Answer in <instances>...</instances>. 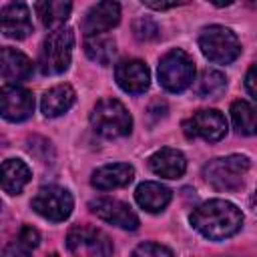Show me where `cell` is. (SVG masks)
Segmentation results:
<instances>
[{
  "label": "cell",
  "instance_id": "cell-1",
  "mask_svg": "<svg viewBox=\"0 0 257 257\" xmlns=\"http://www.w3.org/2000/svg\"><path fill=\"white\" fill-rule=\"evenodd\" d=\"M193 229L211 241L233 237L243 225V213L237 205L225 199H211L201 203L189 217Z\"/></svg>",
  "mask_w": 257,
  "mask_h": 257
},
{
  "label": "cell",
  "instance_id": "cell-2",
  "mask_svg": "<svg viewBox=\"0 0 257 257\" xmlns=\"http://www.w3.org/2000/svg\"><path fill=\"white\" fill-rule=\"evenodd\" d=\"M72 46H74L72 28L60 26L56 30H50L40 46V56H38L40 72L46 76H54L68 70L72 60Z\"/></svg>",
  "mask_w": 257,
  "mask_h": 257
},
{
  "label": "cell",
  "instance_id": "cell-3",
  "mask_svg": "<svg viewBox=\"0 0 257 257\" xmlns=\"http://www.w3.org/2000/svg\"><path fill=\"white\" fill-rule=\"evenodd\" d=\"M199 48L203 56L213 64H231L241 54V42L237 34L221 24H211L201 30Z\"/></svg>",
  "mask_w": 257,
  "mask_h": 257
},
{
  "label": "cell",
  "instance_id": "cell-4",
  "mask_svg": "<svg viewBox=\"0 0 257 257\" xmlns=\"http://www.w3.org/2000/svg\"><path fill=\"white\" fill-rule=\"evenodd\" d=\"M90 124L94 133L106 139L126 137L133 128V116L124 104L116 98H102L94 104L90 112Z\"/></svg>",
  "mask_w": 257,
  "mask_h": 257
},
{
  "label": "cell",
  "instance_id": "cell-5",
  "mask_svg": "<svg viewBox=\"0 0 257 257\" xmlns=\"http://www.w3.org/2000/svg\"><path fill=\"white\" fill-rule=\"evenodd\" d=\"M249 165V157L245 155L217 157L203 167V177L215 191H235L241 187Z\"/></svg>",
  "mask_w": 257,
  "mask_h": 257
},
{
  "label": "cell",
  "instance_id": "cell-6",
  "mask_svg": "<svg viewBox=\"0 0 257 257\" xmlns=\"http://www.w3.org/2000/svg\"><path fill=\"white\" fill-rule=\"evenodd\" d=\"M159 82L169 92H183L187 90L195 80V62L193 58L181 50L173 48L159 60Z\"/></svg>",
  "mask_w": 257,
  "mask_h": 257
},
{
  "label": "cell",
  "instance_id": "cell-7",
  "mask_svg": "<svg viewBox=\"0 0 257 257\" xmlns=\"http://www.w3.org/2000/svg\"><path fill=\"white\" fill-rule=\"evenodd\" d=\"M66 247L74 257H112L108 235L90 225H74L66 235Z\"/></svg>",
  "mask_w": 257,
  "mask_h": 257
},
{
  "label": "cell",
  "instance_id": "cell-8",
  "mask_svg": "<svg viewBox=\"0 0 257 257\" xmlns=\"http://www.w3.org/2000/svg\"><path fill=\"white\" fill-rule=\"evenodd\" d=\"M30 207L42 219L52 221V223H60V221L70 217L72 207H74V199H72L68 189L58 187V185H48V187H40L36 191V195L30 201Z\"/></svg>",
  "mask_w": 257,
  "mask_h": 257
},
{
  "label": "cell",
  "instance_id": "cell-9",
  "mask_svg": "<svg viewBox=\"0 0 257 257\" xmlns=\"http://www.w3.org/2000/svg\"><path fill=\"white\" fill-rule=\"evenodd\" d=\"M183 128L189 139L199 137L207 143H217L227 135V118L217 108H201L183 122Z\"/></svg>",
  "mask_w": 257,
  "mask_h": 257
},
{
  "label": "cell",
  "instance_id": "cell-10",
  "mask_svg": "<svg viewBox=\"0 0 257 257\" xmlns=\"http://www.w3.org/2000/svg\"><path fill=\"white\" fill-rule=\"evenodd\" d=\"M88 209L102 221L126 229V231H135L139 227V217L137 213L122 201L118 199H110V197H96L88 203Z\"/></svg>",
  "mask_w": 257,
  "mask_h": 257
},
{
  "label": "cell",
  "instance_id": "cell-11",
  "mask_svg": "<svg viewBox=\"0 0 257 257\" xmlns=\"http://www.w3.org/2000/svg\"><path fill=\"white\" fill-rule=\"evenodd\" d=\"M0 102H2V116L10 122H22L30 118L34 112V96L30 90L22 86L4 84L0 90Z\"/></svg>",
  "mask_w": 257,
  "mask_h": 257
},
{
  "label": "cell",
  "instance_id": "cell-12",
  "mask_svg": "<svg viewBox=\"0 0 257 257\" xmlns=\"http://www.w3.org/2000/svg\"><path fill=\"white\" fill-rule=\"evenodd\" d=\"M114 78L116 84L128 94H143L151 84V72L147 64L139 58L120 60L114 66Z\"/></svg>",
  "mask_w": 257,
  "mask_h": 257
},
{
  "label": "cell",
  "instance_id": "cell-13",
  "mask_svg": "<svg viewBox=\"0 0 257 257\" xmlns=\"http://www.w3.org/2000/svg\"><path fill=\"white\" fill-rule=\"evenodd\" d=\"M118 20H120V6L116 2H110V0L96 2L84 14L82 32L86 34V38L100 36L102 32H108L110 28H114L118 24Z\"/></svg>",
  "mask_w": 257,
  "mask_h": 257
},
{
  "label": "cell",
  "instance_id": "cell-14",
  "mask_svg": "<svg viewBox=\"0 0 257 257\" xmlns=\"http://www.w3.org/2000/svg\"><path fill=\"white\" fill-rule=\"evenodd\" d=\"M0 22H2V34L8 38H14V40H22L34 30L28 6L24 2L4 4L2 12H0Z\"/></svg>",
  "mask_w": 257,
  "mask_h": 257
},
{
  "label": "cell",
  "instance_id": "cell-15",
  "mask_svg": "<svg viewBox=\"0 0 257 257\" xmlns=\"http://www.w3.org/2000/svg\"><path fill=\"white\" fill-rule=\"evenodd\" d=\"M0 62H2L0 70H2L4 84L18 86L20 82L28 80L30 74H32V60L26 54H22L20 50H16V48L4 46L2 54H0Z\"/></svg>",
  "mask_w": 257,
  "mask_h": 257
},
{
  "label": "cell",
  "instance_id": "cell-16",
  "mask_svg": "<svg viewBox=\"0 0 257 257\" xmlns=\"http://www.w3.org/2000/svg\"><path fill=\"white\" fill-rule=\"evenodd\" d=\"M135 179V167L128 163H110L96 169L90 177V183L98 191H110L128 185Z\"/></svg>",
  "mask_w": 257,
  "mask_h": 257
},
{
  "label": "cell",
  "instance_id": "cell-17",
  "mask_svg": "<svg viewBox=\"0 0 257 257\" xmlns=\"http://www.w3.org/2000/svg\"><path fill=\"white\" fill-rule=\"evenodd\" d=\"M149 169L163 179H179L187 171V159L177 149H161L149 157Z\"/></svg>",
  "mask_w": 257,
  "mask_h": 257
},
{
  "label": "cell",
  "instance_id": "cell-18",
  "mask_svg": "<svg viewBox=\"0 0 257 257\" xmlns=\"http://www.w3.org/2000/svg\"><path fill=\"white\" fill-rule=\"evenodd\" d=\"M135 199L139 203L141 209H145L147 213H161L173 199V191L161 183L155 181H145L137 187L135 191Z\"/></svg>",
  "mask_w": 257,
  "mask_h": 257
},
{
  "label": "cell",
  "instance_id": "cell-19",
  "mask_svg": "<svg viewBox=\"0 0 257 257\" xmlns=\"http://www.w3.org/2000/svg\"><path fill=\"white\" fill-rule=\"evenodd\" d=\"M76 100V92L70 84H56L52 88H48L42 98H40V110L44 116L54 118L64 114L66 110H70V106Z\"/></svg>",
  "mask_w": 257,
  "mask_h": 257
},
{
  "label": "cell",
  "instance_id": "cell-20",
  "mask_svg": "<svg viewBox=\"0 0 257 257\" xmlns=\"http://www.w3.org/2000/svg\"><path fill=\"white\" fill-rule=\"evenodd\" d=\"M32 173L20 159H6L2 163V189L8 195H18L30 181Z\"/></svg>",
  "mask_w": 257,
  "mask_h": 257
},
{
  "label": "cell",
  "instance_id": "cell-21",
  "mask_svg": "<svg viewBox=\"0 0 257 257\" xmlns=\"http://www.w3.org/2000/svg\"><path fill=\"white\" fill-rule=\"evenodd\" d=\"M34 10L38 14V20L44 28L56 30L60 26H64V22L70 16L72 4L70 2H62V0H44V2H36Z\"/></svg>",
  "mask_w": 257,
  "mask_h": 257
},
{
  "label": "cell",
  "instance_id": "cell-22",
  "mask_svg": "<svg viewBox=\"0 0 257 257\" xmlns=\"http://www.w3.org/2000/svg\"><path fill=\"white\" fill-rule=\"evenodd\" d=\"M231 118L239 135H257V106L247 100H235L231 104Z\"/></svg>",
  "mask_w": 257,
  "mask_h": 257
},
{
  "label": "cell",
  "instance_id": "cell-23",
  "mask_svg": "<svg viewBox=\"0 0 257 257\" xmlns=\"http://www.w3.org/2000/svg\"><path fill=\"white\" fill-rule=\"evenodd\" d=\"M227 88V78L219 70H203L197 84H195V94L199 98H217L225 92Z\"/></svg>",
  "mask_w": 257,
  "mask_h": 257
},
{
  "label": "cell",
  "instance_id": "cell-24",
  "mask_svg": "<svg viewBox=\"0 0 257 257\" xmlns=\"http://www.w3.org/2000/svg\"><path fill=\"white\" fill-rule=\"evenodd\" d=\"M84 52L96 64H110L116 54V44L108 36H90L84 40Z\"/></svg>",
  "mask_w": 257,
  "mask_h": 257
},
{
  "label": "cell",
  "instance_id": "cell-25",
  "mask_svg": "<svg viewBox=\"0 0 257 257\" xmlns=\"http://www.w3.org/2000/svg\"><path fill=\"white\" fill-rule=\"evenodd\" d=\"M133 32H135V36H137L139 40H143V42H149V40L159 38V26H157V22H155L153 18H149V16L137 18V20L133 22Z\"/></svg>",
  "mask_w": 257,
  "mask_h": 257
},
{
  "label": "cell",
  "instance_id": "cell-26",
  "mask_svg": "<svg viewBox=\"0 0 257 257\" xmlns=\"http://www.w3.org/2000/svg\"><path fill=\"white\" fill-rule=\"evenodd\" d=\"M131 257H175L173 251L161 243H155V241H145L141 245L135 247L133 255Z\"/></svg>",
  "mask_w": 257,
  "mask_h": 257
},
{
  "label": "cell",
  "instance_id": "cell-27",
  "mask_svg": "<svg viewBox=\"0 0 257 257\" xmlns=\"http://www.w3.org/2000/svg\"><path fill=\"white\" fill-rule=\"evenodd\" d=\"M18 243L24 245L26 249H34L40 243V233L32 225H22L18 231Z\"/></svg>",
  "mask_w": 257,
  "mask_h": 257
},
{
  "label": "cell",
  "instance_id": "cell-28",
  "mask_svg": "<svg viewBox=\"0 0 257 257\" xmlns=\"http://www.w3.org/2000/svg\"><path fill=\"white\" fill-rule=\"evenodd\" d=\"M245 88H247V92L257 100V62L247 70V74H245Z\"/></svg>",
  "mask_w": 257,
  "mask_h": 257
},
{
  "label": "cell",
  "instance_id": "cell-29",
  "mask_svg": "<svg viewBox=\"0 0 257 257\" xmlns=\"http://www.w3.org/2000/svg\"><path fill=\"white\" fill-rule=\"evenodd\" d=\"M4 257H30V249H26L24 245H20L18 241H12L4 249Z\"/></svg>",
  "mask_w": 257,
  "mask_h": 257
},
{
  "label": "cell",
  "instance_id": "cell-30",
  "mask_svg": "<svg viewBox=\"0 0 257 257\" xmlns=\"http://www.w3.org/2000/svg\"><path fill=\"white\" fill-rule=\"evenodd\" d=\"M143 4L149 6V8H153V10H169V8L179 6L181 2H153V0H143Z\"/></svg>",
  "mask_w": 257,
  "mask_h": 257
},
{
  "label": "cell",
  "instance_id": "cell-31",
  "mask_svg": "<svg viewBox=\"0 0 257 257\" xmlns=\"http://www.w3.org/2000/svg\"><path fill=\"white\" fill-rule=\"evenodd\" d=\"M251 209L257 213V189H255V193L251 195Z\"/></svg>",
  "mask_w": 257,
  "mask_h": 257
},
{
  "label": "cell",
  "instance_id": "cell-32",
  "mask_svg": "<svg viewBox=\"0 0 257 257\" xmlns=\"http://www.w3.org/2000/svg\"><path fill=\"white\" fill-rule=\"evenodd\" d=\"M50 257H58V255H56V253H52V255H50Z\"/></svg>",
  "mask_w": 257,
  "mask_h": 257
}]
</instances>
